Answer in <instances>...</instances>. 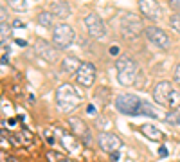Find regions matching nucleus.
<instances>
[{
	"mask_svg": "<svg viewBox=\"0 0 180 162\" xmlns=\"http://www.w3.org/2000/svg\"><path fill=\"white\" fill-rule=\"evenodd\" d=\"M115 108L123 114V115H148V117H153L158 119V112L155 108L146 103L144 99H141L139 95L135 94H119L115 97Z\"/></svg>",
	"mask_w": 180,
	"mask_h": 162,
	"instance_id": "1",
	"label": "nucleus"
},
{
	"mask_svg": "<svg viewBox=\"0 0 180 162\" xmlns=\"http://www.w3.org/2000/svg\"><path fill=\"white\" fill-rule=\"evenodd\" d=\"M81 103V95L76 86L70 83H61L56 90V106L61 112H72Z\"/></svg>",
	"mask_w": 180,
	"mask_h": 162,
	"instance_id": "2",
	"label": "nucleus"
},
{
	"mask_svg": "<svg viewBox=\"0 0 180 162\" xmlns=\"http://www.w3.org/2000/svg\"><path fill=\"white\" fill-rule=\"evenodd\" d=\"M115 70H117V81L123 86H132L139 76V65L130 56H119L115 61Z\"/></svg>",
	"mask_w": 180,
	"mask_h": 162,
	"instance_id": "3",
	"label": "nucleus"
},
{
	"mask_svg": "<svg viewBox=\"0 0 180 162\" xmlns=\"http://www.w3.org/2000/svg\"><path fill=\"white\" fill-rule=\"evenodd\" d=\"M144 29L146 27L142 25L141 18L135 13H124L123 15V18H121V32H123V36L135 38V36H139Z\"/></svg>",
	"mask_w": 180,
	"mask_h": 162,
	"instance_id": "4",
	"label": "nucleus"
},
{
	"mask_svg": "<svg viewBox=\"0 0 180 162\" xmlns=\"http://www.w3.org/2000/svg\"><path fill=\"white\" fill-rule=\"evenodd\" d=\"M74 38H76V34H74V29L69 24H60V25H56L52 29V43H54L58 49L70 47Z\"/></svg>",
	"mask_w": 180,
	"mask_h": 162,
	"instance_id": "5",
	"label": "nucleus"
},
{
	"mask_svg": "<svg viewBox=\"0 0 180 162\" xmlns=\"http://www.w3.org/2000/svg\"><path fill=\"white\" fill-rule=\"evenodd\" d=\"M34 54L40 56L41 60H45L49 63H56L58 58H60V52H58V47L54 43H49L45 40H36L34 41Z\"/></svg>",
	"mask_w": 180,
	"mask_h": 162,
	"instance_id": "6",
	"label": "nucleus"
},
{
	"mask_svg": "<svg viewBox=\"0 0 180 162\" xmlns=\"http://www.w3.org/2000/svg\"><path fill=\"white\" fill-rule=\"evenodd\" d=\"M94 81H96V67L90 61H83L79 70L76 72V83L83 88H90L94 86Z\"/></svg>",
	"mask_w": 180,
	"mask_h": 162,
	"instance_id": "7",
	"label": "nucleus"
},
{
	"mask_svg": "<svg viewBox=\"0 0 180 162\" xmlns=\"http://www.w3.org/2000/svg\"><path fill=\"white\" fill-rule=\"evenodd\" d=\"M85 27H87L88 34L92 38H104L106 36V25L101 20V16L96 13H88L85 16Z\"/></svg>",
	"mask_w": 180,
	"mask_h": 162,
	"instance_id": "8",
	"label": "nucleus"
},
{
	"mask_svg": "<svg viewBox=\"0 0 180 162\" xmlns=\"http://www.w3.org/2000/svg\"><path fill=\"white\" fill-rule=\"evenodd\" d=\"M97 144H99V148L104 151V153H110V155L115 153V151H119L121 146H123L121 139L115 133H112V132H101L99 137H97Z\"/></svg>",
	"mask_w": 180,
	"mask_h": 162,
	"instance_id": "9",
	"label": "nucleus"
},
{
	"mask_svg": "<svg viewBox=\"0 0 180 162\" xmlns=\"http://www.w3.org/2000/svg\"><path fill=\"white\" fill-rule=\"evenodd\" d=\"M173 90H175L173 83H169V81H158L155 85V88H153V99H155V103L160 104V106H167L169 99H171Z\"/></svg>",
	"mask_w": 180,
	"mask_h": 162,
	"instance_id": "10",
	"label": "nucleus"
},
{
	"mask_svg": "<svg viewBox=\"0 0 180 162\" xmlns=\"http://www.w3.org/2000/svg\"><path fill=\"white\" fill-rule=\"evenodd\" d=\"M67 123H69L70 132L76 135L78 139H81L87 146H90V139H92V135H90V130H88L87 123H85L83 119H79V117H69Z\"/></svg>",
	"mask_w": 180,
	"mask_h": 162,
	"instance_id": "11",
	"label": "nucleus"
},
{
	"mask_svg": "<svg viewBox=\"0 0 180 162\" xmlns=\"http://www.w3.org/2000/svg\"><path fill=\"white\" fill-rule=\"evenodd\" d=\"M144 34H146V38L150 40L155 47L162 49V50L169 49V36L166 34V32H164L160 27H153V25H150V27L144 29Z\"/></svg>",
	"mask_w": 180,
	"mask_h": 162,
	"instance_id": "12",
	"label": "nucleus"
},
{
	"mask_svg": "<svg viewBox=\"0 0 180 162\" xmlns=\"http://www.w3.org/2000/svg\"><path fill=\"white\" fill-rule=\"evenodd\" d=\"M139 11L150 20H158L160 13H162V9L157 4V0H139Z\"/></svg>",
	"mask_w": 180,
	"mask_h": 162,
	"instance_id": "13",
	"label": "nucleus"
},
{
	"mask_svg": "<svg viewBox=\"0 0 180 162\" xmlns=\"http://www.w3.org/2000/svg\"><path fill=\"white\" fill-rule=\"evenodd\" d=\"M50 13L54 16H58V18H67V16L72 15V9L65 0H54V2L50 4Z\"/></svg>",
	"mask_w": 180,
	"mask_h": 162,
	"instance_id": "14",
	"label": "nucleus"
},
{
	"mask_svg": "<svg viewBox=\"0 0 180 162\" xmlns=\"http://www.w3.org/2000/svg\"><path fill=\"white\" fill-rule=\"evenodd\" d=\"M81 67V61L76 58V56H65L61 60V70L67 72V74H72V72H78Z\"/></svg>",
	"mask_w": 180,
	"mask_h": 162,
	"instance_id": "15",
	"label": "nucleus"
},
{
	"mask_svg": "<svg viewBox=\"0 0 180 162\" xmlns=\"http://www.w3.org/2000/svg\"><path fill=\"white\" fill-rule=\"evenodd\" d=\"M141 133L146 135L148 139H151V140H164V133L153 124H142L141 126Z\"/></svg>",
	"mask_w": 180,
	"mask_h": 162,
	"instance_id": "16",
	"label": "nucleus"
},
{
	"mask_svg": "<svg viewBox=\"0 0 180 162\" xmlns=\"http://www.w3.org/2000/svg\"><path fill=\"white\" fill-rule=\"evenodd\" d=\"M36 22H38L41 27L50 29V27H52V22H54V15H52L50 11H41V13L36 16Z\"/></svg>",
	"mask_w": 180,
	"mask_h": 162,
	"instance_id": "17",
	"label": "nucleus"
},
{
	"mask_svg": "<svg viewBox=\"0 0 180 162\" xmlns=\"http://www.w3.org/2000/svg\"><path fill=\"white\" fill-rule=\"evenodd\" d=\"M45 157H47V162H72L67 155L60 153V151H54V149H49Z\"/></svg>",
	"mask_w": 180,
	"mask_h": 162,
	"instance_id": "18",
	"label": "nucleus"
},
{
	"mask_svg": "<svg viewBox=\"0 0 180 162\" xmlns=\"http://www.w3.org/2000/svg\"><path fill=\"white\" fill-rule=\"evenodd\" d=\"M164 121L167 124H173V126H178L180 124V110L178 108H175V110H169L164 117Z\"/></svg>",
	"mask_w": 180,
	"mask_h": 162,
	"instance_id": "19",
	"label": "nucleus"
},
{
	"mask_svg": "<svg viewBox=\"0 0 180 162\" xmlns=\"http://www.w3.org/2000/svg\"><path fill=\"white\" fill-rule=\"evenodd\" d=\"M13 34V27L7 25V24H2V27H0V38H2V45H6V41L11 38Z\"/></svg>",
	"mask_w": 180,
	"mask_h": 162,
	"instance_id": "20",
	"label": "nucleus"
},
{
	"mask_svg": "<svg viewBox=\"0 0 180 162\" xmlns=\"http://www.w3.org/2000/svg\"><path fill=\"white\" fill-rule=\"evenodd\" d=\"M171 110H175V108L180 106V88H175L173 94H171V99H169V104H167Z\"/></svg>",
	"mask_w": 180,
	"mask_h": 162,
	"instance_id": "21",
	"label": "nucleus"
},
{
	"mask_svg": "<svg viewBox=\"0 0 180 162\" xmlns=\"http://www.w3.org/2000/svg\"><path fill=\"white\" fill-rule=\"evenodd\" d=\"M169 27H171L173 31L180 32V13H175L171 18H169Z\"/></svg>",
	"mask_w": 180,
	"mask_h": 162,
	"instance_id": "22",
	"label": "nucleus"
},
{
	"mask_svg": "<svg viewBox=\"0 0 180 162\" xmlns=\"http://www.w3.org/2000/svg\"><path fill=\"white\" fill-rule=\"evenodd\" d=\"M7 4L11 6L15 11H22V9H25V0H7Z\"/></svg>",
	"mask_w": 180,
	"mask_h": 162,
	"instance_id": "23",
	"label": "nucleus"
},
{
	"mask_svg": "<svg viewBox=\"0 0 180 162\" xmlns=\"http://www.w3.org/2000/svg\"><path fill=\"white\" fill-rule=\"evenodd\" d=\"M173 81H175V85H178V88H180V63L175 67V70H173Z\"/></svg>",
	"mask_w": 180,
	"mask_h": 162,
	"instance_id": "24",
	"label": "nucleus"
},
{
	"mask_svg": "<svg viewBox=\"0 0 180 162\" xmlns=\"http://www.w3.org/2000/svg\"><path fill=\"white\" fill-rule=\"evenodd\" d=\"M2 162H18V158L9 153H2Z\"/></svg>",
	"mask_w": 180,
	"mask_h": 162,
	"instance_id": "25",
	"label": "nucleus"
},
{
	"mask_svg": "<svg viewBox=\"0 0 180 162\" xmlns=\"http://www.w3.org/2000/svg\"><path fill=\"white\" fill-rule=\"evenodd\" d=\"M169 6H171L175 11H178V13H180V0H169Z\"/></svg>",
	"mask_w": 180,
	"mask_h": 162,
	"instance_id": "26",
	"label": "nucleus"
},
{
	"mask_svg": "<svg viewBox=\"0 0 180 162\" xmlns=\"http://www.w3.org/2000/svg\"><path fill=\"white\" fill-rule=\"evenodd\" d=\"M45 137H47V140H49V144H54V142H56V139H54V135H52V133L49 132V130H47V132H45Z\"/></svg>",
	"mask_w": 180,
	"mask_h": 162,
	"instance_id": "27",
	"label": "nucleus"
},
{
	"mask_svg": "<svg viewBox=\"0 0 180 162\" xmlns=\"http://www.w3.org/2000/svg\"><path fill=\"white\" fill-rule=\"evenodd\" d=\"M167 153H169V151H167L166 146H160V148H158V155H160V157H167Z\"/></svg>",
	"mask_w": 180,
	"mask_h": 162,
	"instance_id": "28",
	"label": "nucleus"
},
{
	"mask_svg": "<svg viewBox=\"0 0 180 162\" xmlns=\"http://www.w3.org/2000/svg\"><path fill=\"white\" fill-rule=\"evenodd\" d=\"M20 27L24 29L25 24H24V22H20V20H15V22H13V29H20Z\"/></svg>",
	"mask_w": 180,
	"mask_h": 162,
	"instance_id": "29",
	"label": "nucleus"
},
{
	"mask_svg": "<svg viewBox=\"0 0 180 162\" xmlns=\"http://www.w3.org/2000/svg\"><path fill=\"white\" fill-rule=\"evenodd\" d=\"M87 112H88L90 115H96L97 110H96V106H94V104H88V106H87Z\"/></svg>",
	"mask_w": 180,
	"mask_h": 162,
	"instance_id": "30",
	"label": "nucleus"
},
{
	"mask_svg": "<svg viewBox=\"0 0 180 162\" xmlns=\"http://www.w3.org/2000/svg\"><path fill=\"white\" fill-rule=\"evenodd\" d=\"M16 45H18V47H27V41L22 40V38H18V40H16Z\"/></svg>",
	"mask_w": 180,
	"mask_h": 162,
	"instance_id": "31",
	"label": "nucleus"
},
{
	"mask_svg": "<svg viewBox=\"0 0 180 162\" xmlns=\"http://www.w3.org/2000/svg\"><path fill=\"white\" fill-rule=\"evenodd\" d=\"M110 54H112V56H117V54H119V47H112V49H110Z\"/></svg>",
	"mask_w": 180,
	"mask_h": 162,
	"instance_id": "32",
	"label": "nucleus"
},
{
	"mask_svg": "<svg viewBox=\"0 0 180 162\" xmlns=\"http://www.w3.org/2000/svg\"><path fill=\"white\" fill-rule=\"evenodd\" d=\"M110 158H112L113 162H115V160H119V151H115V153H112V155H110Z\"/></svg>",
	"mask_w": 180,
	"mask_h": 162,
	"instance_id": "33",
	"label": "nucleus"
},
{
	"mask_svg": "<svg viewBox=\"0 0 180 162\" xmlns=\"http://www.w3.org/2000/svg\"><path fill=\"white\" fill-rule=\"evenodd\" d=\"M9 63V60H7V54H2V65L6 67V65Z\"/></svg>",
	"mask_w": 180,
	"mask_h": 162,
	"instance_id": "34",
	"label": "nucleus"
}]
</instances>
